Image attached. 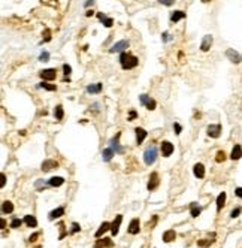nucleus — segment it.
Segmentation results:
<instances>
[{
	"instance_id": "obj_38",
	"label": "nucleus",
	"mask_w": 242,
	"mask_h": 248,
	"mask_svg": "<svg viewBox=\"0 0 242 248\" xmlns=\"http://www.w3.org/2000/svg\"><path fill=\"white\" fill-rule=\"evenodd\" d=\"M197 245L202 247V248H206V247L211 245V242H209V241H199V242H197Z\"/></svg>"
},
{
	"instance_id": "obj_43",
	"label": "nucleus",
	"mask_w": 242,
	"mask_h": 248,
	"mask_svg": "<svg viewBox=\"0 0 242 248\" xmlns=\"http://www.w3.org/2000/svg\"><path fill=\"white\" fill-rule=\"evenodd\" d=\"M161 39H163V42H169V41H170V36L167 33H163L161 34Z\"/></svg>"
},
{
	"instance_id": "obj_18",
	"label": "nucleus",
	"mask_w": 242,
	"mask_h": 248,
	"mask_svg": "<svg viewBox=\"0 0 242 248\" xmlns=\"http://www.w3.org/2000/svg\"><path fill=\"white\" fill-rule=\"evenodd\" d=\"M102 84L99 82V84H90V85L87 87V93L90 94H99L102 91Z\"/></svg>"
},
{
	"instance_id": "obj_12",
	"label": "nucleus",
	"mask_w": 242,
	"mask_h": 248,
	"mask_svg": "<svg viewBox=\"0 0 242 248\" xmlns=\"http://www.w3.org/2000/svg\"><path fill=\"white\" fill-rule=\"evenodd\" d=\"M139 230H141V223H139L138 218H133L132 223L129 224V233L130 235H136V233H139Z\"/></svg>"
},
{
	"instance_id": "obj_14",
	"label": "nucleus",
	"mask_w": 242,
	"mask_h": 248,
	"mask_svg": "<svg viewBox=\"0 0 242 248\" xmlns=\"http://www.w3.org/2000/svg\"><path fill=\"white\" fill-rule=\"evenodd\" d=\"M114 154H115V151H114V148H112V146L105 148V150L102 151V159H103V162H111V160H112V157H114Z\"/></svg>"
},
{
	"instance_id": "obj_2",
	"label": "nucleus",
	"mask_w": 242,
	"mask_h": 248,
	"mask_svg": "<svg viewBox=\"0 0 242 248\" xmlns=\"http://www.w3.org/2000/svg\"><path fill=\"white\" fill-rule=\"evenodd\" d=\"M157 155H159V150H157V146L150 145L147 150H145V153H143V160H145V164L151 166L152 163L157 160Z\"/></svg>"
},
{
	"instance_id": "obj_3",
	"label": "nucleus",
	"mask_w": 242,
	"mask_h": 248,
	"mask_svg": "<svg viewBox=\"0 0 242 248\" xmlns=\"http://www.w3.org/2000/svg\"><path fill=\"white\" fill-rule=\"evenodd\" d=\"M160 150H161V154H163V157H169V155L174 154V150H175V146H174V144H172V142H169V141H163V142H161V145H160Z\"/></svg>"
},
{
	"instance_id": "obj_10",
	"label": "nucleus",
	"mask_w": 242,
	"mask_h": 248,
	"mask_svg": "<svg viewBox=\"0 0 242 248\" xmlns=\"http://www.w3.org/2000/svg\"><path fill=\"white\" fill-rule=\"evenodd\" d=\"M121 221H123V215H117V217H115V220H114L112 224H111V233H112L114 236L118 235V230H120Z\"/></svg>"
},
{
	"instance_id": "obj_36",
	"label": "nucleus",
	"mask_w": 242,
	"mask_h": 248,
	"mask_svg": "<svg viewBox=\"0 0 242 248\" xmlns=\"http://www.w3.org/2000/svg\"><path fill=\"white\" fill-rule=\"evenodd\" d=\"M241 211H242L241 208H236V209H233V211H232V212H230V217H232V218H236V217H238V215L241 214Z\"/></svg>"
},
{
	"instance_id": "obj_1",
	"label": "nucleus",
	"mask_w": 242,
	"mask_h": 248,
	"mask_svg": "<svg viewBox=\"0 0 242 248\" xmlns=\"http://www.w3.org/2000/svg\"><path fill=\"white\" fill-rule=\"evenodd\" d=\"M120 63H121V67L124 69V70H130V69H133V67L138 66L139 60H138V57H134V55H132V54L121 52V55H120Z\"/></svg>"
},
{
	"instance_id": "obj_37",
	"label": "nucleus",
	"mask_w": 242,
	"mask_h": 248,
	"mask_svg": "<svg viewBox=\"0 0 242 248\" xmlns=\"http://www.w3.org/2000/svg\"><path fill=\"white\" fill-rule=\"evenodd\" d=\"M161 5H165V6H172L174 3H175V0H159Z\"/></svg>"
},
{
	"instance_id": "obj_50",
	"label": "nucleus",
	"mask_w": 242,
	"mask_h": 248,
	"mask_svg": "<svg viewBox=\"0 0 242 248\" xmlns=\"http://www.w3.org/2000/svg\"><path fill=\"white\" fill-rule=\"evenodd\" d=\"M36 238H37V235H33V236H30V242H33Z\"/></svg>"
},
{
	"instance_id": "obj_51",
	"label": "nucleus",
	"mask_w": 242,
	"mask_h": 248,
	"mask_svg": "<svg viewBox=\"0 0 242 248\" xmlns=\"http://www.w3.org/2000/svg\"><path fill=\"white\" fill-rule=\"evenodd\" d=\"M203 2H208V0H203Z\"/></svg>"
},
{
	"instance_id": "obj_29",
	"label": "nucleus",
	"mask_w": 242,
	"mask_h": 248,
	"mask_svg": "<svg viewBox=\"0 0 242 248\" xmlns=\"http://www.w3.org/2000/svg\"><path fill=\"white\" fill-rule=\"evenodd\" d=\"M226 160V153L224 151H218L217 155H215V162L217 163H223Z\"/></svg>"
},
{
	"instance_id": "obj_20",
	"label": "nucleus",
	"mask_w": 242,
	"mask_h": 248,
	"mask_svg": "<svg viewBox=\"0 0 242 248\" xmlns=\"http://www.w3.org/2000/svg\"><path fill=\"white\" fill-rule=\"evenodd\" d=\"M63 214H64V208H63V206H60V208H57V209L51 211L48 217H50V220H54V218H59V217H61Z\"/></svg>"
},
{
	"instance_id": "obj_35",
	"label": "nucleus",
	"mask_w": 242,
	"mask_h": 248,
	"mask_svg": "<svg viewBox=\"0 0 242 248\" xmlns=\"http://www.w3.org/2000/svg\"><path fill=\"white\" fill-rule=\"evenodd\" d=\"M102 23H103V26H105V27H112V24H114V21H112V18H108V17L105 18V20H103Z\"/></svg>"
},
{
	"instance_id": "obj_8",
	"label": "nucleus",
	"mask_w": 242,
	"mask_h": 248,
	"mask_svg": "<svg viewBox=\"0 0 242 248\" xmlns=\"http://www.w3.org/2000/svg\"><path fill=\"white\" fill-rule=\"evenodd\" d=\"M212 41H214V37H212V34H206V36H203V39H202V43H200V50L203 52H206L211 50V46H212Z\"/></svg>"
},
{
	"instance_id": "obj_17",
	"label": "nucleus",
	"mask_w": 242,
	"mask_h": 248,
	"mask_svg": "<svg viewBox=\"0 0 242 248\" xmlns=\"http://www.w3.org/2000/svg\"><path fill=\"white\" fill-rule=\"evenodd\" d=\"M108 230H111V224H109L108 221H105V223H103V224L100 226V227H99V230L94 233V236H96V238H100L102 235H103V233H106Z\"/></svg>"
},
{
	"instance_id": "obj_9",
	"label": "nucleus",
	"mask_w": 242,
	"mask_h": 248,
	"mask_svg": "<svg viewBox=\"0 0 242 248\" xmlns=\"http://www.w3.org/2000/svg\"><path fill=\"white\" fill-rule=\"evenodd\" d=\"M159 184H160V180H159L157 172H152L151 176H150V182H148V190H150V191L156 190V188L159 187Z\"/></svg>"
},
{
	"instance_id": "obj_48",
	"label": "nucleus",
	"mask_w": 242,
	"mask_h": 248,
	"mask_svg": "<svg viewBox=\"0 0 242 248\" xmlns=\"http://www.w3.org/2000/svg\"><path fill=\"white\" fill-rule=\"evenodd\" d=\"M5 182H6V176H5V175L2 173V184H0V185L3 187V185H5Z\"/></svg>"
},
{
	"instance_id": "obj_5",
	"label": "nucleus",
	"mask_w": 242,
	"mask_h": 248,
	"mask_svg": "<svg viewBox=\"0 0 242 248\" xmlns=\"http://www.w3.org/2000/svg\"><path fill=\"white\" fill-rule=\"evenodd\" d=\"M39 75L43 81H54L57 76V70L55 69H43V70H41Z\"/></svg>"
},
{
	"instance_id": "obj_7",
	"label": "nucleus",
	"mask_w": 242,
	"mask_h": 248,
	"mask_svg": "<svg viewBox=\"0 0 242 248\" xmlns=\"http://www.w3.org/2000/svg\"><path fill=\"white\" fill-rule=\"evenodd\" d=\"M226 55H227V59L232 61V63H235V64H238V63L242 61V55L238 51L232 50V48H229V50L226 51Z\"/></svg>"
},
{
	"instance_id": "obj_24",
	"label": "nucleus",
	"mask_w": 242,
	"mask_h": 248,
	"mask_svg": "<svg viewBox=\"0 0 242 248\" xmlns=\"http://www.w3.org/2000/svg\"><path fill=\"white\" fill-rule=\"evenodd\" d=\"M12 211H14L12 202H3V203H2V212H3V214H11Z\"/></svg>"
},
{
	"instance_id": "obj_31",
	"label": "nucleus",
	"mask_w": 242,
	"mask_h": 248,
	"mask_svg": "<svg viewBox=\"0 0 242 248\" xmlns=\"http://www.w3.org/2000/svg\"><path fill=\"white\" fill-rule=\"evenodd\" d=\"M200 212H202V208H200V206H193V208H191V217H194V218L200 214Z\"/></svg>"
},
{
	"instance_id": "obj_4",
	"label": "nucleus",
	"mask_w": 242,
	"mask_h": 248,
	"mask_svg": "<svg viewBox=\"0 0 242 248\" xmlns=\"http://www.w3.org/2000/svg\"><path fill=\"white\" fill-rule=\"evenodd\" d=\"M129 41H118L114 46H111V50H109V52H112V54H115V52H124L127 48H129Z\"/></svg>"
},
{
	"instance_id": "obj_41",
	"label": "nucleus",
	"mask_w": 242,
	"mask_h": 248,
	"mask_svg": "<svg viewBox=\"0 0 242 248\" xmlns=\"http://www.w3.org/2000/svg\"><path fill=\"white\" fill-rule=\"evenodd\" d=\"M139 99H141L142 105H147V102H148V99H150V97H148L147 94H141V96H139Z\"/></svg>"
},
{
	"instance_id": "obj_33",
	"label": "nucleus",
	"mask_w": 242,
	"mask_h": 248,
	"mask_svg": "<svg viewBox=\"0 0 242 248\" xmlns=\"http://www.w3.org/2000/svg\"><path fill=\"white\" fill-rule=\"evenodd\" d=\"M79 230H81V226H79L78 223H72V229H70V233L73 235V233H78Z\"/></svg>"
},
{
	"instance_id": "obj_46",
	"label": "nucleus",
	"mask_w": 242,
	"mask_h": 248,
	"mask_svg": "<svg viewBox=\"0 0 242 248\" xmlns=\"http://www.w3.org/2000/svg\"><path fill=\"white\" fill-rule=\"evenodd\" d=\"M93 3H94V0H87V2H85V5H84V6H85V8H88V6H91Z\"/></svg>"
},
{
	"instance_id": "obj_44",
	"label": "nucleus",
	"mask_w": 242,
	"mask_h": 248,
	"mask_svg": "<svg viewBox=\"0 0 242 248\" xmlns=\"http://www.w3.org/2000/svg\"><path fill=\"white\" fill-rule=\"evenodd\" d=\"M51 41V34H50V30H45V42H50Z\"/></svg>"
},
{
	"instance_id": "obj_23",
	"label": "nucleus",
	"mask_w": 242,
	"mask_h": 248,
	"mask_svg": "<svg viewBox=\"0 0 242 248\" xmlns=\"http://www.w3.org/2000/svg\"><path fill=\"white\" fill-rule=\"evenodd\" d=\"M224 203H226V193L223 191V193H220L218 197H217V209L218 211H221V209H223Z\"/></svg>"
},
{
	"instance_id": "obj_16",
	"label": "nucleus",
	"mask_w": 242,
	"mask_h": 248,
	"mask_svg": "<svg viewBox=\"0 0 242 248\" xmlns=\"http://www.w3.org/2000/svg\"><path fill=\"white\" fill-rule=\"evenodd\" d=\"M59 166V163L55 162V160H45V162L42 163V171L43 172H48L50 169H52V168H57Z\"/></svg>"
},
{
	"instance_id": "obj_6",
	"label": "nucleus",
	"mask_w": 242,
	"mask_h": 248,
	"mask_svg": "<svg viewBox=\"0 0 242 248\" xmlns=\"http://www.w3.org/2000/svg\"><path fill=\"white\" fill-rule=\"evenodd\" d=\"M206 133H208L209 137H218L221 135V124H209L208 128H206Z\"/></svg>"
},
{
	"instance_id": "obj_28",
	"label": "nucleus",
	"mask_w": 242,
	"mask_h": 248,
	"mask_svg": "<svg viewBox=\"0 0 242 248\" xmlns=\"http://www.w3.org/2000/svg\"><path fill=\"white\" fill-rule=\"evenodd\" d=\"M145 106H147V109H148V111H154V109H156V106H157V103H156V100H154V99H151V97H150Z\"/></svg>"
},
{
	"instance_id": "obj_19",
	"label": "nucleus",
	"mask_w": 242,
	"mask_h": 248,
	"mask_svg": "<svg viewBox=\"0 0 242 248\" xmlns=\"http://www.w3.org/2000/svg\"><path fill=\"white\" fill-rule=\"evenodd\" d=\"M61 184H64V178H61V176H52L48 181V185H51V187H60Z\"/></svg>"
},
{
	"instance_id": "obj_15",
	"label": "nucleus",
	"mask_w": 242,
	"mask_h": 248,
	"mask_svg": "<svg viewBox=\"0 0 242 248\" xmlns=\"http://www.w3.org/2000/svg\"><path fill=\"white\" fill-rule=\"evenodd\" d=\"M241 157H242V146L235 145L233 150H232V154H230V159H232V160H239Z\"/></svg>"
},
{
	"instance_id": "obj_22",
	"label": "nucleus",
	"mask_w": 242,
	"mask_h": 248,
	"mask_svg": "<svg viewBox=\"0 0 242 248\" xmlns=\"http://www.w3.org/2000/svg\"><path fill=\"white\" fill-rule=\"evenodd\" d=\"M23 220H24V223L29 227H36L37 226V221H36V218H34L33 215H25Z\"/></svg>"
},
{
	"instance_id": "obj_32",
	"label": "nucleus",
	"mask_w": 242,
	"mask_h": 248,
	"mask_svg": "<svg viewBox=\"0 0 242 248\" xmlns=\"http://www.w3.org/2000/svg\"><path fill=\"white\" fill-rule=\"evenodd\" d=\"M39 60L41 61H48L50 60V52L48 51H42V54L39 55Z\"/></svg>"
},
{
	"instance_id": "obj_34",
	"label": "nucleus",
	"mask_w": 242,
	"mask_h": 248,
	"mask_svg": "<svg viewBox=\"0 0 242 248\" xmlns=\"http://www.w3.org/2000/svg\"><path fill=\"white\" fill-rule=\"evenodd\" d=\"M99 242H100L103 247H112V241L109 239V238H103V239L99 241Z\"/></svg>"
},
{
	"instance_id": "obj_25",
	"label": "nucleus",
	"mask_w": 242,
	"mask_h": 248,
	"mask_svg": "<svg viewBox=\"0 0 242 248\" xmlns=\"http://www.w3.org/2000/svg\"><path fill=\"white\" fill-rule=\"evenodd\" d=\"M175 238H176V233L174 230H167L163 235V241L165 242H172V241H175Z\"/></svg>"
},
{
	"instance_id": "obj_40",
	"label": "nucleus",
	"mask_w": 242,
	"mask_h": 248,
	"mask_svg": "<svg viewBox=\"0 0 242 248\" xmlns=\"http://www.w3.org/2000/svg\"><path fill=\"white\" fill-rule=\"evenodd\" d=\"M63 72H64V75L67 76V75H69V73L72 72V67H70L69 64H63Z\"/></svg>"
},
{
	"instance_id": "obj_42",
	"label": "nucleus",
	"mask_w": 242,
	"mask_h": 248,
	"mask_svg": "<svg viewBox=\"0 0 242 248\" xmlns=\"http://www.w3.org/2000/svg\"><path fill=\"white\" fill-rule=\"evenodd\" d=\"M235 194L239 197V199H242V187H238L236 190H235Z\"/></svg>"
},
{
	"instance_id": "obj_26",
	"label": "nucleus",
	"mask_w": 242,
	"mask_h": 248,
	"mask_svg": "<svg viewBox=\"0 0 242 248\" xmlns=\"http://www.w3.org/2000/svg\"><path fill=\"white\" fill-rule=\"evenodd\" d=\"M39 88H45V90H48V91H55L57 90V87L54 85V84H50V82H46V81H43L42 84H39Z\"/></svg>"
},
{
	"instance_id": "obj_47",
	"label": "nucleus",
	"mask_w": 242,
	"mask_h": 248,
	"mask_svg": "<svg viewBox=\"0 0 242 248\" xmlns=\"http://www.w3.org/2000/svg\"><path fill=\"white\" fill-rule=\"evenodd\" d=\"M136 117H138L136 111H130V120H133V118H136Z\"/></svg>"
},
{
	"instance_id": "obj_11",
	"label": "nucleus",
	"mask_w": 242,
	"mask_h": 248,
	"mask_svg": "<svg viewBox=\"0 0 242 248\" xmlns=\"http://www.w3.org/2000/svg\"><path fill=\"white\" fill-rule=\"evenodd\" d=\"M134 133H136V142H138V145H141L142 142L145 141V137H147V130L142 127H136L134 128Z\"/></svg>"
},
{
	"instance_id": "obj_21",
	"label": "nucleus",
	"mask_w": 242,
	"mask_h": 248,
	"mask_svg": "<svg viewBox=\"0 0 242 248\" xmlns=\"http://www.w3.org/2000/svg\"><path fill=\"white\" fill-rule=\"evenodd\" d=\"M184 17H185V14H184L183 11H175V12L170 14V21H172V23H178V21L183 20Z\"/></svg>"
},
{
	"instance_id": "obj_30",
	"label": "nucleus",
	"mask_w": 242,
	"mask_h": 248,
	"mask_svg": "<svg viewBox=\"0 0 242 248\" xmlns=\"http://www.w3.org/2000/svg\"><path fill=\"white\" fill-rule=\"evenodd\" d=\"M24 221V220H20V218H14L12 220V223H11V227L12 229H17V227H20L21 226V223Z\"/></svg>"
},
{
	"instance_id": "obj_39",
	"label": "nucleus",
	"mask_w": 242,
	"mask_h": 248,
	"mask_svg": "<svg viewBox=\"0 0 242 248\" xmlns=\"http://www.w3.org/2000/svg\"><path fill=\"white\" fill-rule=\"evenodd\" d=\"M174 130H175V133H176V135H179V133L183 132V127H181V124H178V123H175V124H174Z\"/></svg>"
},
{
	"instance_id": "obj_13",
	"label": "nucleus",
	"mask_w": 242,
	"mask_h": 248,
	"mask_svg": "<svg viewBox=\"0 0 242 248\" xmlns=\"http://www.w3.org/2000/svg\"><path fill=\"white\" fill-rule=\"evenodd\" d=\"M193 172H194V176H196V178L202 180V178L205 176V166H203L202 163H196L194 168H193Z\"/></svg>"
},
{
	"instance_id": "obj_49",
	"label": "nucleus",
	"mask_w": 242,
	"mask_h": 248,
	"mask_svg": "<svg viewBox=\"0 0 242 248\" xmlns=\"http://www.w3.org/2000/svg\"><path fill=\"white\" fill-rule=\"evenodd\" d=\"M93 15H94V12H93V11H88V12H87V17H93Z\"/></svg>"
},
{
	"instance_id": "obj_45",
	"label": "nucleus",
	"mask_w": 242,
	"mask_h": 248,
	"mask_svg": "<svg viewBox=\"0 0 242 248\" xmlns=\"http://www.w3.org/2000/svg\"><path fill=\"white\" fill-rule=\"evenodd\" d=\"M97 18H99V21L102 23V21L106 18V15H105V14H102V12H99V14H97Z\"/></svg>"
},
{
	"instance_id": "obj_27",
	"label": "nucleus",
	"mask_w": 242,
	"mask_h": 248,
	"mask_svg": "<svg viewBox=\"0 0 242 248\" xmlns=\"http://www.w3.org/2000/svg\"><path fill=\"white\" fill-rule=\"evenodd\" d=\"M54 115H55V118L57 120H61L63 118V106L61 105H59V106H55V109H54Z\"/></svg>"
}]
</instances>
